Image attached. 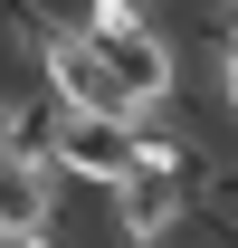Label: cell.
<instances>
[{
    "mask_svg": "<svg viewBox=\"0 0 238 248\" xmlns=\"http://www.w3.org/2000/svg\"><path fill=\"white\" fill-rule=\"evenodd\" d=\"M29 58H38V86L58 95L67 115H115V124L143 115V105H134V86L115 77V58H105V38H86V29H38Z\"/></svg>",
    "mask_w": 238,
    "mask_h": 248,
    "instance_id": "6da1fadb",
    "label": "cell"
},
{
    "mask_svg": "<svg viewBox=\"0 0 238 248\" xmlns=\"http://www.w3.org/2000/svg\"><path fill=\"white\" fill-rule=\"evenodd\" d=\"M58 182L124 191V182H134V124H115V115H67V134H58Z\"/></svg>",
    "mask_w": 238,
    "mask_h": 248,
    "instance_id": "7a4b0ae2",
    "label": "cell"
}]
</instances>
